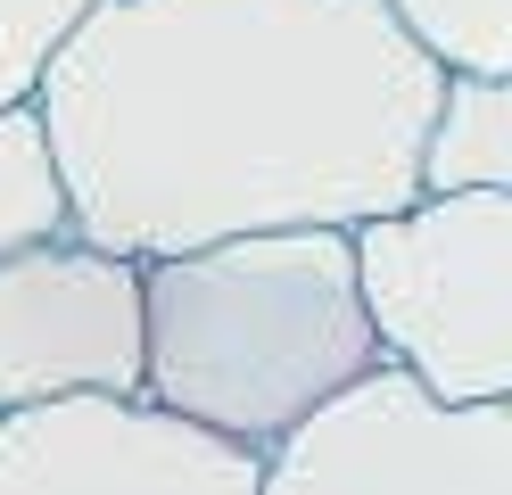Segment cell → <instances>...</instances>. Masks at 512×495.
<instances>
[{
    "mask_svg": "<svg viewBox=\"0 0 512 495\" xmlns=\"http://www.w3.org/2000/svg\"><path fill=\"white\" fill-rule=\"evenodd\" d=\"M430 108L380 0H91L34 83L67 231L133 264L413 207Z\"/></svg>",
    "mask_w": 512,
    "mask_h": 495,
    "instance_id": "cell-1",
    "label": "cell"
},
{
    "mask_svg": "<svg viewBox=\"0 0 512 495\" xmlns=\"http://www.w3.org/2000/svg\"><path fill=\"white\" fill-rule=\"evenodd\" d=\"M380 372L347 231H240L141 264V396L265 454Z\"/></svg>",
    "mask_w": 512,
    "mask_h": 495,
    "instance_id": "cell-2",
    "label": "cell"
},
{
    "mask_svg": "<svg viewBox=\"0 0 512 495\" xmlns=\"http://www.w3.org/2000/svg\"><path fill=\"white\" fill-rule=\"evenodd\" d=\"M380 363L438 405H512V190H422L347 231Z\"/></svg>",
    "mask_w": 512,
    "mask_h": 495,
    "instance_id": "cell-3",
    "label": "cell"
},
{
    "mask_svg": "<svg viewBox=\"0 0 512 495\" xmlns=\"http://www.w3.org/2000/svg\"><path fill=\"white\" fill-rule=\"evenodd\" d=\"M256 495H512V405H438L380 363L256 454Z\"/></svg>",
    "mask_w": 512,
    "mask_h": 495,
    "instance_id": "cell-4",
    "label": "cell"
},
{
    "mask_svg": "<svg viewBox=\"0 0 512 495\" xmlns=\"http://www.w3.org/2000/svg\"><path fill=\"white\" fill-rule=\"evenodd\" d=\"M141 396V264L58 231L0 256V413Z\"/></svg>",
    "mask_w": 512,
    "mask_h": 495,
    "instance_id": "cell-5",
    "label": "cell"
},
{
    "mask_svg": "<svg viewBox=\"0 0 512 495\" xmlns=\"http://www.w3.org/2000/svg\"><path fill=\"white\" fill-rule=\"evenodd\" d=\"M0 495H256V454L149 396L0 413Z\"/></svg>",
    "mask_w": 512,
    "mask_h": 495,
    "instance_id": "cell-6",
    "label": "cell"
},
{
    "mask_svg": "<svg viewBox=\"0 0 512 495\" xmlns=\"http://www.w3.org/2000/svg\"><path fill=\"white\" fill-rule=\"evenodd\" d=\"M422 190H512V83L438 75V108L413 157Z\"/></svg>",
    "mask_w": 512,
    "mask_h": 495,
    "instance_id": "cell-7",
    "label": "cell"
},
{
    "mask_svg": "<svg viewBox=\"0 0 512 495\" xmlns=\"http://www.w3.org/2000/svg\"><path fill=\"white\" fill-rule=\"evenodd\" d=\"M380 9L438 75L512 83V0H380Z\"/></svg>",
    "mask_w": 512,
    "mask_h": 495,
    "instance_id": "cell-8",
    "label": "cell"
},
{
    "mask_svg": "<svg viewBox=\"0 0 512 495\" xmlns=\"http://www.w3.org/2000/svg\"><path fill=\"white\" fill-rule=\"evenodd\" d=\"M67 231V190H58V165L42 141L34 108H0V256L34 248Z\"/></svg>",
    "mask_w": 512,
    "mask_h": 495,
    "instance_id": "cell-9",
    "label": "cell"
},
{
    "mask_svg": "<svg viewBox=\"0 0 512 495\" xmlns=\"http://www.w3.org/2000/svg\"><path fill=\"white\" fill-rule=\"evenodd\" d=\"M91 0H0V108H34L50 50L75 33Z\"/></svg>",
    "mask_w": 512,
    "mask_h": 495,
    "instance_id": "cell-10",
    "label": "cell"
}]
</instances>
